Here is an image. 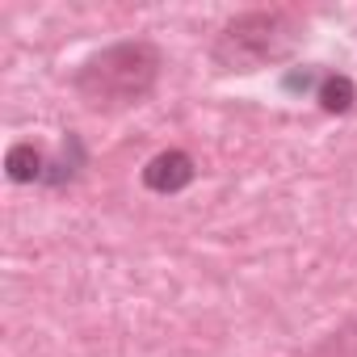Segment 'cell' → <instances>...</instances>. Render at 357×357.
Wrapping results in <instances>:
<instances>
[{
    "label": "cell",
    "instance_id": "6",
    "mask_svg": "<svg viewBox=\"0 0 357 357\" xmlns=\"http://www.w3.org/2000/svg\"><path fill=\"white\" fill-rule=\"evenodd\" d=\"M84 168V147H80V139L76 135H68V143H63V155L59 160H51V168H47V181L43 185H68L72 176Z\"/></svg>",
    "mask_w": 357,
    "mask_h": 357
},
{
    "label": "cell",
    "instance_id": "3",
    "mask_svg": "<svg viewBox=\"0 0 357 357\" xmlns=\"http://www.w3.org/2000/svg\"><path fill=\"white\" fill-rule=\"evenodd\" d=\"M194 176H198L194 155H185V151H160V155H151L147 168H143V185H147L151 194H181Z\"/></svg>",
    "mask_w": 357,
    "mask_h": 357
},
{
    "label": "cell",
    "instance_id": "7",
    "mask_svg": "<svg viewBox=\"0 0 357 357\" xmlns=\"http://www.w3.org/2000/svg\"><path fill=\"white\" fill-rule=\"evenodd\" d=\"M286 89H290V93H307V89H319V76H315V68L290 72V76H286Z\"/></svg>",
    "mask_w": 357,
    "mask_h": 357
},
{
    "label": "cell",
    "instance_id": "5",
    "mask_svg": "<svg viewBox=\"0 0 357 357\" xmlns=\"http://www.w3.org/2000/svg\"><path fill=\"white\" fill-rule=\"evenodd\" d=\"M315 101H319V109H324V114H349V109H353V101H357V84H353L349 76L332 72V76H324V80H319Z\"/></svg>",
    "mask_w": 357,
    "mask_h": 357
},
{
    "label": "cell",
    "instance_id": "2",
    "mask_svg": "<svg viewBox=\"0 0 357 357\" xmlns=\"http://www.w3.org/2000/svg\"><path fill=\"white\" fill-rule=\"evenodd\" d=\"M298 34H303V26L282 9L240 13L219 30L215 47H211V59L223 72H261L269 63L290 59L294 47H298Z\"/></svg>",
    "mask_w": 357,
    "mask_h": 357
},
{
    "label": "cell",
    "instance_id": "1",
    "mask_svg": "<svg viewBox=\"0 0 357 357\" xmlns=\"http://www.w3.org/2000/svg\"><path fill=\"white\" fill-rule=\"evenodd\" d=\"M160 68H164V55L155 43L126 38V43H114V47L89 55L72 84H76L80 101L93 109H126V105H139L151 97Z\"/></svg>",
    "mask_w": 357,
    "mask_h": 357
},
{
    "label": "cell",
    "instance_id": "4",
    "mask_svg": "<svg viewBox=\"0 0 357 357\" xmlns=\"http://www.w3.org/2000/svg\"><path fill=\"white\" fill-rule=\"evenodd\" d=\"M47 168H51V160H47V151L34 147V143H17V147H9V155H5V172H9V181H17V185L47 181Z\"/></svg>",
    "mask_w": 357,
    "mask_h": 357
}]
</instances>
